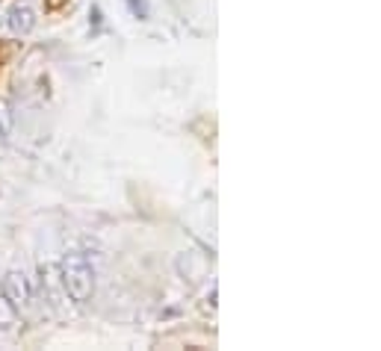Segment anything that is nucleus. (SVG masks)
<instances>
[{
	"instance_id": "f257e3e1",
	"label": "nucleus",
	"mask_w": 381,
	"mask_h": 351,
	"mask_svg": "<svg viewBox=\"0 0 381 351\" xmlns=\"http://www.w3.org/2000/svg\"><path fill=\"white\" fill-rule=\"evenodd\" d=\"M59 278H63V286L71 301L77 304H89L95 295V269L89 257L83 251H68L63 257V266H59Z\"/></svg>"
},
{
	"instance_id": "f03ea898",
	"label": "nucleus",
	"mask_w": 381,
	"mask_h": 351,
	"mask_svg": "<svg viewBox=\"0 0 381 351\" xmlns=\"http://www.w3.org/2000/svg\"><path fill=\"white\" fill-rule=\"evenodd\" d=\"M0 295H3L6 301H12L15 307H24L30 301V283L27 278H24V272L12 269L3 274V281H0Z\"/></svg>"
},
{
	"instance_id": "7ed1b4c3",
	"label": "nucleus",
	"mask_w": 381,
	"mask_h": 351,
	"mask_svg": "<svg viewBox=\"0 0 381 351\" xmlns=\"http://www.w3.org/2000/svg\"><path fill=\"white\" fill-rule=\"evenodd\" d=\"M207 257L199 254V251H183V254L178 257V272H180V278L183 281H189V283H199L204 274H207Z\"/></svg>"
},
{
	"instance_id": "20e7f679",
	"label": "nucleus",
	"mask_w": 381,
	"mask_h": 351,
	"mask_svg": "<svg viewBox=\"0 0 381 351\" xmlns=\"http://www.w3.org/2000/svg\"><path fill=\"white\" fill-rule=\"evenodd\" d=\"M6 24L15 36H30L36 30V12L30 6H12L6 15Z\"/></svg>"
},
{
	"instance_id": "39448f33",
	"label": "nucleus",
	"mask_w": 381,
	"mask_h": 351,
	"mask_svg": "<svg viewBox=\"0 0 381 351\" xmlns=\"http://www.w3.org/2000/svg\"><path fill=\"white\" fill-rule=\"evenodd\" d=\"M12 127H15V109H12L9 100L0 98V139H9Z\"/></svg>"
},
{
	"instance_id": "423d86ee",
	"label": "nucleus",
	"mask_w": 381,
	"mask_h": 351,
	"mask_svg": "<svg viewBox=\"0 0 381 351\" xmlns=\"http://www.w3.org/2000/svg\"><path fill=\"white\" fill-rule=\"evenodd\" d=\"M18 325V307L0 295V331H12Z\"/></svg>"
},
{
	"instance_id": "0eeeda50",
	"label": "nucleus",
	"mask_w": 381,
	"mask_h": 351,
	"mask_svg": "<svg viewBox=\"0 0 381 351\" xmlns=\"http://www.w3.org/2000/svg\"><path fill=\"white\" fill-rule=\"evenodd\" d=\"M130 9H133V15H139V18H148V6H145V0H127Z\"/></svg>"
},
{
	"instance_id": "6e6552de",
	"label": "nucleus",
	"mask_w": 381,
	"mask_h": 351,
	"mask_svg": "<svg viewBox=\"0 0 381 351\" xmlns=\"http://www.w3.org/2000/svg\"><path fill=\"white\" fill-rule=\"evenodd\" d=\"M59 6H63V0H47V3H45V9H47V12H56Z\"/></svg>"
}]
</instances>
